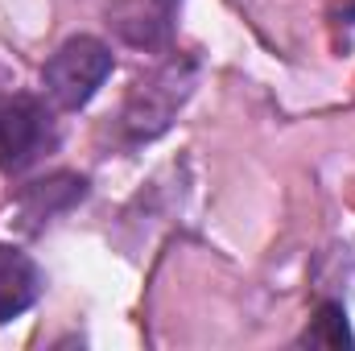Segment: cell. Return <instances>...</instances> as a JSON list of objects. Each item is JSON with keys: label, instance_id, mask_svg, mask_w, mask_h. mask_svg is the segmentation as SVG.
<instances>
[{"label": "cell", "instance_id": "6da1fadb", "mask_svg": "<svg viewBox=\"0 0 355 351\" xmlns=\"http://www.w3.org/2000/svg\"><path fill=\"white\" fill-rule=\"evenodd\" d=\"M54 103L42 95H0V170L4 174H25L33 170L46 153L58 149V120Z\"/></svg>", "mask_w": 355, "mask_h": 351}, {"label": "cell", "instance_id": "7a4b0ae2", "mask_svg": "<svg viewBox=\"0 0 355 351\" xmlns=\"http://www.w3.org/2000/svg\"><path fill=\"white\" fill-rule=\"evenodd\" d=\"M112 67H116L112 50L99 37L79 33V37L62 42L46 58V67H42V91H46V99L58 112H79V108H87L91 99H95V91L103 87V79L112 75Z\"/></svg>", "mask_w": 355, "mask_h": 351}, {"label": "cell", "instance_id": "3957f363", "mask_svg": "<svg viewBox=\"0 0 355 351\" xmlns=\"http://www.w3.org/2000/svg\"><path fill=\"white\" fill-rule=\"evenodd\" d=\"M190 91H194V62L190 58H170L153 75L137 79V87L128 91V103H124L128 137L149 141V137L166 132L170 120L178 116V108L190 99Z\"/></svg>", "mask_w": 355, "mask_h": 351}, {"label": "cell", "instance_id": "277c9868", "mask_svg": "<svg viewBox=\"0 0 355 351\" xmlns=\"http://www.w3.org/2000/svg\"><path fill=\"white\" fill-rule=\"evenodd\" d=\"M46 289L37 261L12 244H0V323L21 318Z\"/></svg>", "mask_w": 355, "mask_h": 351}, {"label": "cell", "instance_id": "5b68a950", "mask_svg": "<svg viewBox=\"0 0 355 351\" xmlns=\"http://www.w3.org/2000/svg\"><path fill=\"white\" fill-rule=\"evenodd\" d=\"M83 194H87V178L54 174V178H46V182H33V186L21 194V215L29 219V232H37V228L50 223L54 215L71 211Z\"/></svg>", "mask_w": 355, "mask_h": 351}, {"label": "cell", "instance_id": "8992f818", "mask_svg": "<svg viewBox=\"0 0 355 351\" xmlns=\"http://www.w3.org/2000/svg\"><path fill=\"white\" fill-rule=\"evenodd\" d=\"M297 343H310V348H343V343H352V331H347V323H343V310H339L335 302H327V306L318 310L314 327H310Z\"/></svg>", "mask_w": 355, "mask_h": 351}, {"label": "cell", "instance_id": "52a82bcc", "mask_svg": "<svg viewBox=\"0 0 355 351\" xmlns=\"http://www.w3.org/2000/svg\"><path fill=\"white\" fill-rule=\"evenodd\" d=\"M347 17H355V0H352V4H347Z\"/></svg>", "mask_w": 355, "mask_h": 351}]
</instances>
